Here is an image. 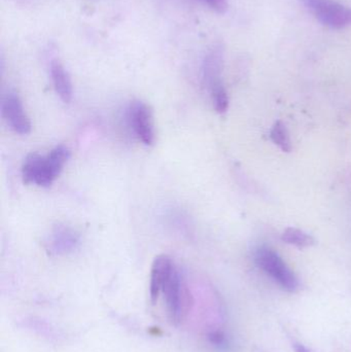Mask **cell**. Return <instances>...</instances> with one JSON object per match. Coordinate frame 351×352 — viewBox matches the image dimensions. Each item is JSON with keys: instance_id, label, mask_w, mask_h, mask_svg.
<instances>
[{"instance_id": "obj_6", "label": "cell", "mask_w": 351, "mask_h": 352, "mask_svg": "<svg viewBox=\"0 0 351 352\" xmlns=\"http://www.w3.org/2000/svg\"><path fill=\"white\" fill-rule=\"evenodd\" d=\"M78 241H80V236L73 229L60 225L52 232L49 248L56 254H67L76 248Z\"/></svg>"}, {"instance_id": "obj_8", "label": "cell", "mask_w": 351, "mask_h": 352, "mask_svg": "<svg viewBox=\"0 0 351 352\" xmlns=\"http://www.w3.org/2000/svg\"><path fill=\"white\" fill-rule=\"evenodd\" d=\"M223 56L222 47H214L204 59L203 78L210 90L222 82Z\"/></svg>"}, {"instance_id": "obj_1", "label": "cell", "mask_w": 351, "mask_h": 352, "mask_svg": "<svg viewBox=\"0 0 351 352\" xmlns=\"http://www.w3.org/2000/svg\"><path fill=\"white\" fill-rule=\"evenodd\" d=\"M69 158V150L63 144L54 148L47 156L29 154L22 165L23 180L26 184L49 186L60 175Z\"/></svg>"}, {"instance_id": "obj_3", "label": "cell", "mask_w": 351, "mask_h": 352, "mask_svg": "<svg viewBox=\"0 0 351 352\" xmlns=\"http://www.w3.org/2000/svg\"><path fill=\"white\" fill-rule=\"evenodd\" d=\"M315 18L333 29H342L351 25V8L335 0H303Z\"/></svg>"}, {"instance_id": "obj_12", "label": "cell", "mask_w": 351, "mask_h": 352, "mask_svg": "<svg viewBox=\"0 0 351 352\" xmlns=\"http://www.w3.org/2000/svg\"><path fill=\"white\" fill-rule=\"evenodd\" d=\"M208 8L218 14H224L228 10V0H200Z\"/></svg>"}, {"instance_id": "obj_9", "label": "cell", "mask_w": 351, "mask_h": 352, "mask_svg": "<svg viewBox=\"0 0 351 352\" xmlns=\"http://www.w3.org/2000/svg\"><path fill=\"white\" fill-rule=\"evenodd\" d=\"M282 241L298 248H306L313 244L315 240L308 234L295 228H288L284 232L282 236Z\"/></svg>"}, {"instance_id": "obj_11", "label": "cell", "mask_w": 351, "mask_h": 352, "mask_svg": "<svg viewBox=\"0 0 351 352\" xmlns=\"http://www.w3.org/2000/svg\"><path fill=\"white\" fill-rule=\"evenodd\" d=\"M210 91L214 109L220 113H226L229 107V97L223 82L212 87Z\"/></svg>"}, {"instance_id": "obj_13", "label": "cell", "mask_w": 351, "mask_h": 352, "mask_svg": "<svg viewBox=\"0 0 351 352\" xmlns=\"http://www.w3.org/2000/svg\"><path fill=\"white\" fill-rule=\"evenodd\" d=\"M295 351H296V352H313L310 349H307V347H305L304 345L302 344L295 345Z\"/></svg>"}, {"instance_id": "obj_4", "label": "cell", "mask_w": 351, "mask_h": 352, "mask_svg": "<svg viewBox=\"0 0 351 352\" xmlns=\"http://www.w3.org/2000/svg\"><path fill=\"white\" fill-rule=\"evenodd\" d=\"M128 118L138 140L146 146H152L155 142V130L150 107L142 101H133L130 104Z\"/></svg>"}, {"instance_id": "obj_7", "label": "cell", "mask_w": 351, "mask_h": 352, "mask_svg": "<svg viewBox=\"0 0 351 352\" xmlns=\"http://www.w3.org/2000/svg\"><path fill=\"white\" fill-rule=\"evenodd\" d=\"M51 78L56 93L63 102L69 103L72 99V84L67 70L59 60L51 63Z\"/></svg>"}, {"instance_id": "obj_10", "label": "cell", "mask_w": 351, "mask_h": 352, "mask_svg": "<svg viewBox=\"0 0 351 352\" xmlns=\"http://www.w3.org/2000/svg\"><path fill=\"white\" fill-rule=\"evenodd\" d=\"M270 136H271L272 142L278 144L284 152H291L292 144H291L290 136H288V132L286 130V126L282 122H276L274 124Z\"/></svg>"}, {"instance_id": "obj_2", "label": "cell", "mask_w": 351, "mask_h": 352, "mask_svg": "<svg viewBox=\"0 0 351 352\" xmlns=\"http://www.w3.org/2000/svg\"><path fill=\"white\" fill-rule=\"evenodd\" d=\"M255 260L258 266L282 289L291 293L299 289V280L295 273L288 268L280 254L271 248L267 246L260 248L256 252Z\"/></svg>"}, {"instance_id": "obj_5", "label": "cell", "mask_w": 351, "mask_h": 352, "mask_svg": "<svg viewBox=\"0 0 351 352\" xmlns=\"http://www.w3.org/2000/svg\"><path fill=\"white\" fill-rule=\"evenodd\" d=\"M2 115L10 127L16 133L26 135L30 133L31 123L25 113L20 97L16 93H8L2 101Z\"/></svg>"}]
</instances>
